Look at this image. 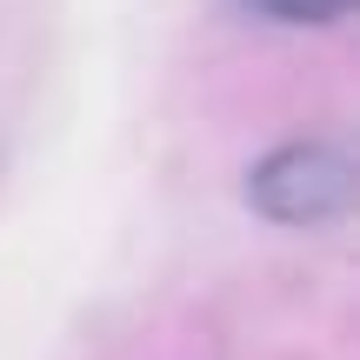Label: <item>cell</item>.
<instances>
[{
  "label": "cell",
  "mask_w": 360,
  "mask_h": 360,
  "mask_svg": "<svg viewBox=\"0 0 360 360\" xmlns=\"http://www.w3.org/2000/svg\"><path fill=\"white\" fill-rule=\"evenodd\" d=\"M347 193H354V167L327 141H287L247 167V200L274 227H327L347 214Z\"/></svg>",
  "instance_id": "cell-1"
},
{
  "label": "cell",
  "mask_w": 360,
  "mask_h": 360,
  "mask_svg": "<svg viewBox=\"0 0 360 360\" xmlns=\"http://www.w3.org/2000/svg\"><path fill=\"white\" fill-rule=\"evenodd\" d=\"M247 13L260 20H281V27H334L354 13V0H240Z\"/></svg>",
  "instance_id": "cell-2"
}]
</instances>
